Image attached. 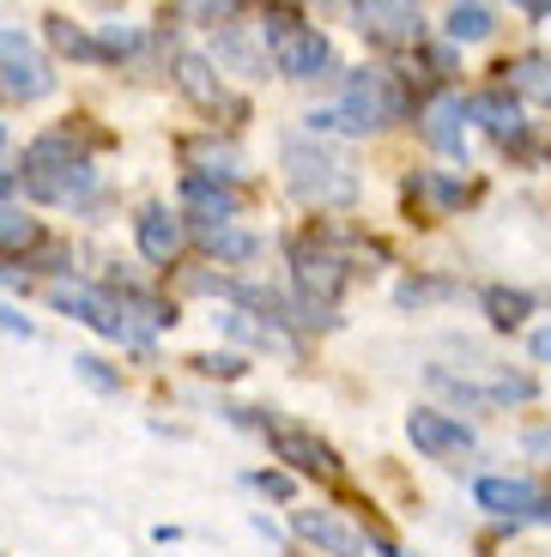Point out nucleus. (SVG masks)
I'll use <instances>...</instances> for the list:
<instances>
[{
  "label": "nucleus",
  "instance_id": "obj_22",
  "mask_svg": "<svg viewBox=\"0 0 551 557\" xmlns=\"http://www.w3.org/2000/svg\"><path fill=\"white\" fill-rule=\"evenodd\" d=\"M170 13L182 25H200V30H224L236 13H243V0H170Z\"/></svg>",
  "mask_w": 551,
  "mask_h": 557
},
{
  "label": "nucleus",
  "instance_id": "obj_18",
  "mask_svg": "<svg viewBox=\"0 0 551 557\" xmlns=\"http://www.w3.org/2000/svg\"><path fill=\"white\" fill-rule=\"evenodd\" d=\"M182 200H188V212L200 224H231L236 219V188H224V182H207V176H182Z\"/></svg>",
  "mask_w": 551,
  "mask_h": 557
},
{
  "label": "nucleus",
  "instance_id": "obj_21",
  "mask_svg": "<svg viewBox=\"0 0 551 557\" xmlns=\"http://www.w3.org/2000/svg\"><path fill=\"white\" fill-rule=\"evenodd\" d=\"M491 30H497V13L485 0H455V7H449V37L455 42H485Z\"/></svg>",
  "mask_w": 551,
  "mask_h": 557
},
{
  "label": "nucleus",
  "instance_id": "obj_34",
  "mask_svg": "<svg viewBox=\"0 0 551 557\" xmlns=\"http://www.w3.org/2000/svg\"><path fill=\"white\" fill-rule=\"evenodd\" d=\"M85 7H103V13H110V7H122V0H85Z\"/></svg>",
  "mask_w": 551,
  "mask_h": 557
},
{
  "label": "nucleus",
  "instance_id": "obj_28",
  "mask_svg": "<svg viewBox=\"0 0 551 557\" xmlns=\"http://www.w3.org/2000/svg\"><path fill=\"white\" fill-rule=\"evenodd\" d=\"M194 370H200V376H243V358H194Z\"/></svg>",
  "mask_w": 551,
  "mask_h": 557
},
{
  "label": "nucleus",
  "instance_id": "obj_4",
  "mask_svg": "<svg viewBox=\"0 0 551 557\" xmlns=\"http://www.w3.org/2000/svg\"><path fill=\"white\" fill-rule=\"evenodd\" d=\"M345 255L328 249V243H297L291 249V285H297V321L309 327H333V309H340V292H345Z\"/></svg>",
  "mask_w": 551,
  "mask_h": 557
},
{
  "label": "nucleus",
  "instance_id": "obj_11",
  "mask_svg": "<svg viewBox=\"0 0 551 557\" xmlns=\"http://www.w3.org/2000/svg\"><path fill=\"white\" fill-rule=\"evenodd\" d=\"M473 497H479V509H491L503 521H551V497L527 479H479Z\"/></svg>",
  "mask_w": 551,
  "mask_h": 557
},
{
  "label": "nucleus",
  "instance_id": "obj_27",
  "mask_svg": "<svg viewBox=\"0 0 551 557\" xmlns=\"http://www.w3.org/2000/svg\"><path fill=\"white\" fill-rule=\"evenodd\" d=\"M430 297H449V285H442V278H406V285H400V304L406 309L430 304Z\"/></svg>",
  "mask_w": 551,
  "mask_h": 557
},
{
  "label": "nucleus",
  "instance_id": "obj_1",
  "mask_svg": "<svg viewBox=\"0 0 551 557\" xmlns=\"http://www.w3.org/2000/svg\"><path fill=\"white\" fill-rule=\"evenodd\" d=\"M19 188L30 200H49V207H73L97 188V170H91V152L68 134H42L25 146V164H19Z\"/></svg>",
  "mask_w": 551,
  "mask_h": 557
},
{
  "label": "nucleus",
  "instance_id": "obj_23",
  "mask_svg": "<svg viewBox=\"0 0 551 557\" xmlns=\"http://www.w3.org/2000/svg\"><path fill=\"white\" fill-rule=\"evenodd\" d=\"M485 315H491V327H503V334H510V327H522V321L534 315V297L510 292V285H491V292H485Z\"/></svg>",
  "mask_w": 551,
  "mask_h": 557
},
{
  "label": "nucleus",
  "instance_id": "obj_3",
  "mask_svg": "<svg viewBox=\"0 0 551 557\" xmlns=\"http://www.w3.org/2000/svg\"><path fill=\"white\" fill-rule=\"evenodd\" d=\"M279 164H285L297 200H309V207H352V200H358V176H352L345 158L328 152L316 134H291Z\"/></svg>",
  "mask_w": 551,
  "mask_h": 557
},
{
  "label": "nucleus",
  "instance_id": "obj_33",
  "mask_svg": "<svg viewBox=\"0 0 551 557\" xmlns=\"http://www.w3.org/2000/svg\"><path fill=\"white\" fill-rule=\"evenodd\" d=\"M515 7H522V13H534V18H539V13H551V0H515Z\"/></svg>",
  "mask_w": 551,
  "mask_h": 557
},
{
  "label": "nucleus",
  "instance_id": "obj_19",
  "mask_svg": "<svg viewBox=\"0 0 551 557\" xmlns=\"http://www.w3.org/2000/svg\"><path fill=\"white\" fill-rule=\"evenodd\" d=\"M37 249H42V224L0 200V261H25V255H37Z\"/></svg>",
  "mask_w": 551,
  "mask_h": 557
},
{
  "label": "nucleus",
  "instance_id": "obj_32",
  "mask_svg": "<svg viewBox=\"0 0 551 557\" xmlns=\"http://www.w3.org/2000/svg\"><path fill=\"white\" fill-rule=\"evenodd\" d=\"M534 358L551 363V327H539V334H534Z\"/></svg>",
  "mask_w": 551,
  "mask_h": 557
},
{
  "label": "nucleus",
  "instance_id": "obj_5",
  "mask_svg": "<svg viewBox=\"0 0 551 557\" xmlns=\"http://www.w3.org/2000/svg\"><path fill=\"white\" fill-rule=\"evenodd\" d=\"M49 304L61 309V315H73V321H85L91 334H103V339H122V346H146V334H139L134 321H127V304H122V292L115 285H85V278H56L49 285Z\"/></svg>",
  "mask_w": 551,
  "mask_h": 557
},
{
  "label": "nucleus",
  "instance_id": "obj_24",
  "mask_svg": "<svg viewBox=\"0 0 551 557\" xmlns=\"http://www.w3.org/2000/svg\"><path fill=\"white\" fill-rule=\"evenodd\" d=\"M200 249H207L212 261H248V255H255V237L236 231V224H200Z\"/></svg>",
  "mask_w": 551,
  "mask_h": 557
},
{
  "label": "nucleus",
  "instance_id": "obj_30",
  "mask_svg": "<svg viewBox=\"0 0 551 557\" xmlns=\"http://www.w3.org/2000/svg\"><path fill=\"white\" fill-rule=\"evenodd\" d=\"M255 485H261L267 497H291V473H255Z\"/></svg>",
  "mask_w": 551,
  "mask_h": 557
},
{
  "label": "nucleus",
  "instance_id": "obj_8",
  "mask_svg": "<svg viewBox=\"0 0 551 557\" xmlns=\"http://www.w3.org/2000/svg\"><path fill=\"white\" fill-rule=\"evenodd\" d=\"M261 431H267V448H273V460H285L291 473L321 479V485H340V479H345L340 455H333V448L321 443L316 431L291 424V418H261Z\"/></svg>",
  "mask_w": 551,
  "mask_h": 557
},
{
  "label": "nucleus",
  "instance_id": "obj_31",
  "mask_svg": "<svg viewBox=\"0 0 551 557\" xmlns=\"http://www.w3.org/2000/svg\"><path fill=\"white\" fill-rule=\"evenodd\" d=\"M527 455L551 460V431H534V436H527Z\"/></svg>",
  "mask_w": 551,
  "mask_h": 557
},
{
  "label": "nucleus",
  "instance_id": "obj_2",
  "mask_svg": "<svg viewBox=\"0 0 551 557\" xmlns=\"http://www.w3.org/2000/svg\"><path fill=\"white\" fill-rule=\"evenodd\" d=\"M406 110V91L388 67H364L358 79L345 85V98L333 110H316L309 115V134H376L388 127L394 115Z\"/></svg>",
  "mask_w": 551,
  "mask_h": 557
},
{
  "label": "nucleus",
  "instance_id": "obj_26",
  "mask_svg": "<svg viewBox=\"0 0 551 557\" xmlns=\"http://www.w3.org/2000/svg\"><path fill=\"white\" fill-rule=\"evenodd\" d=\"M73 370H79V376L91 382L97 394H115V388H122V376H115V370H110L103 358H91V351H85V358H73Z\"/></svg>",
  "mask_w": 551,
  "mask_h": 557
},
{
  "label": "nucleus",
  "instance_id": "obj_7",
  "mask_svg": "<svg viewBox=\"0 0 551 557\" xmlns=\"http://www.w3.org/2000/svg\"><path fill=\"white\" fill-rule=\"evenodd\" d=\"M56 91V61L42 55L25 30H0V98L42 103Z\"/></svg>",
  "mask_w": 551,
  "mask_h": 557
},
{
  "label": "nucleus",
  "instance_id": "obj_35",
  "mask_svg": "<svg viewBox=\"0 0 551 557\" xmlns=\"http://www.w3.org/2000/svg\"><path fill=\"white\" fill-rule=\"evenodd\" d=\"M0 146H7V127H0Z\"/></svg>",
  "mask_w": 551,
  "mask_h": 557
},
{
  "label": "nucleus",
  "instance_id": "obj_9",
  "mask_svg": "<svg viewBox=\"0 0 551 557\" xmlns=\"http://www.w3.org/2000/svg\"><path fill=\"white\" fill-rule=\"evenodd\" d=\"M352 18H358V37L376 49H418L425 37L418 0H352Z\"/></svg>",
  "mask_w": 551,
  "mask_h": 557
},
{
  "label": "nucleus",
  "instance_id": "obj_17",
  "mask_svg": "<svg viewBox=\"0 0 551 557\" xmlns=\"http://www.w3.org/2000/svg\"><path fill=\"white\" fill-rule=\"evenodd\" d=\"M497 73H503V91L510 98H527V103H546L551 110V55H515Z\"/></svg>",
  "mask_w": 551,
  "mask_h": 557
},
{
  "label": "nucleus",
  "instance_id": "obj_16",
  "mask_svg": "<svg viewBox=\"0 0 551 557\" xmlns=\"http://www.w3.org/2000/svg\"><path fill=\"white\" fill-rule=\"evenodd\" d=\"M182 158H188V176H207V182L243 176V152H236L231 139H182Z\"/></svg>",
  "mask_w": 551,
  "mask_h": 557
},
{
  "label": "nucleus",
  "instance_id": "obj_14",
  "mask_svg": "<svg viewBox=\"0 0 551 557\" xmlns=\"http://www.w3.org/2000/svg\"><path fill=\"white\" fill-rule=\"evenodd\" d=\"M134 243H139V255H146L152 267H176L188 237H182V219H170V207H139Z\"/></svg>",
  "mask_w": 551,
  "mask_h": 557
},
{
  "label": "nucleus",
  "instance_id": "obj_12",
  "mask_svg": "<svg viewBox=\"0 0 551 557\" xmlns=\"http://www.w3.org/2000/svg\"><path fill=\"white\" fill-rule=\"evenodd\" d=\"M291 528H297V540L321 545L328 557H364V552H370V533L352 528V521L333 516V509H297V516H291Z\"/></svg>",
  "mask_w": 551,
  "mask_h": 557
},
{
  "label": "nucleus",
  "instance_id": "obj_13",
  "mask_svg": "<svg viewBox=\"0 0 551 557\" xmlns=\"http://www.w3.org/2000/svg\"><path fill=\"white\" fill-rule=\"evenodd\" d=\"M176 85H182V98H188L200 115H243V103L224 91L219 67H212L207 55H176Z\"/></svg>",
  "mask_w": 551,
  "mask_h": 557
},
{
  "label": "nucleus",
  "instance_id": "obj_25",
  "mask_svg": "<svg viewBox=\"0 0 551 557\" xmlns=\"http://www.w3.org/2000/svg\"><path fill=\"white\" fill-rule=\"evenodd\" d=\"M42 25H49V42H56L61 55H73V61H103V49H97V37H91V30H79L73 18L49 13Z\"/></svg>",
  "mask_w": 551,
  "mask_h": 557
},
{
  "label": "nucleus",
  "instance_id": "obj_29",
  "mask_svg": "<svg viewBox=\"0 0 551 557\" xmlns=\"http://www.w3.org/2000/svg\"><path fill=\"white\" fill-rule=\"evenodd\" d=\"M0 327H7V334H19V339H30V334H37V327H30V321L19 315V309H7V304H0Z\"/></svg>",
  "mask_w": 551,
  "mask_h": 557
},
{
  "label": "nucleus",
  "instance_id": "obj_10",
  "mask_svg": "<svg viewBox=\"0 0 551 557\" xmlns=\"http://www.w3.org/2000/svg\"><path fill=\"white\" fill-rule=\"evenodd\" d=\"M406 436H413V448H418V455H430V460L473 455V431L461 424V418L437 412V406H418V412L406 418Z\"/></svg>",
  "mask_w": 551,
  "mask_h": 557
},
{
  "label": "nucleus",
  "instance_id": "obj_15",
  "mask_svg": "<svg viewBox=\"0 0 551 557\" xmlns=\"http://www.w3.org/2000/svg\"><path fill=\"white\" fill-rule=\"evenodd\" d=\"M418 134H425L437 152L461 158V146H467V103H461L455 91H437V98L418 110Z\"/></svg>",
  "mask_w": 551,
  "mask_h": 557
},
{
  "label": "nucleus",
  "instance_id": "obj_20",
  "mask_svg": "<svg viewBox=\"0 0 551 557\" xmlns=\"http://www.w3.org/2000/svg\"><path fill=\"white\" fill-rule=\"evenodd\" d=\"M467 115H473L479 127H491L497 139H522V110H515V98H503V91H485V98H473Z\"/></svg>",
  "mask_w": 551,
  "mask_h": 557
},
{
  "label": "nucleus",
  "instance_id": "obj_6",
  "mask_svg": "<svg viewBox=\"0 0 551 557\" xmlns=\"http://www.w3.org/2000/svg\"><path fill=\"white\" fill-rule=\"evenodd\" d=\"M261 37H267L273 67L285 73V79H321V67H328V37H321L316 25H304L291 7H267Z\"/></svg>",
  "mask_w": 551,
  "mask_h": 557
}]
</instances>
